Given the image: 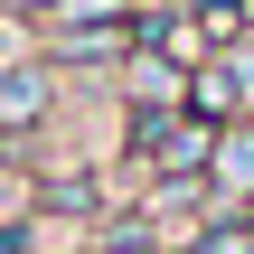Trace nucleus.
<instances>
[{"label":"nucleus","instance_id":"obj_1","mask_svg":"<svg viewBox=\"0 0 254 254\" xmlns=\"http://www.w3.org/2000/svg\"><path fill=\"white\" fill-rule=\"evenodd\" d=\"M38 113H47V66L28 57V66L0 75V132H9V123H38Z\"/></svg>","mask_w":254,"mask_h":254},{"label":"nucleus","instance_id":"obj_2","mask_svg":"<svg viewBox=\"0 0 254 254\" xmlns=\"http://www.w3.org/2000/svg\"><path fill=\"white\" fill-rule=\"evenodd\" d=\"M207 179H217V198H254V132H217Z\"/></svg>","mask_w":254,"mask_h":254},{"label":"nucleus","instance_id":"obj_3","mask_svg":"<svg viewBox=\"0 0 254 254\" xmlns=\"http://www.w3.org/2000/svg\"><path fill=\"white\" fill-rule=\"evenodd\" d=\"M123 38H132L123 19H104V28H47L57 57H113V66H123Z\"/></svg>","mask_w":254,"mask_h":254},{"label":"nucleus","instance_id":"obj_4","mask_svg":"<svg viewBox=\"0 0 254 254\" xmlns=\"http://www.w3.org/2000/svg\"><path fill=\"white\" fill-rule=\"evenodd\" d=\"M189 104H198L207 123H217V113H236V75H226V57H217V66H189Z\"/></svg>","mask_w":254,"mask_h":254},{"label":"nucleus","instance_id":"obj_5","mask_svg":"<svg viewBox=\"0 0 254 254\" xmlns=\"http://www.w3.org/2000/svg\"><path fill=\"white\" fill-rule=\"evenodd\" d=\"M226 75H236V104H254V38L236 47V57H226Z\"/></svg>","mask_w":254,"mask_h":254},{"label":"nucleus","instance_id":"obj_6","mask_svg":"<svg viewBox=\"0 0 254 254\" xmlns=\"http://www.w3.org/2000/svg\"><path fill=\"white\" fill-rule=\"evenodd\" d=\"M9 66H28V57H19V19L0 9V75H9Z\"/></svg>","mask_w":254,"mask_h":254},{"label":"nucleus","instance_id":"obj_7","mask_svg":"<svg viewBox=\"0 0 254 254\" xmlns=\"http://www.w3.org/2000/svg\"><path fill=\"white\" fill-rule=\"evenodd\" d=\"M189 254H254V236H198Z\"/></svg>","mask_w":254,"mask_h":254},{"label":"nucleus","instance_id":"obj_8","mask_svg":"<svg viewBox=\"0 0 254 254\" xmlns=\"http://www.w3.org/2000/svg\"><path fill=\"white\" fill-rule=\"evenodd\" d=\"M104 254H151V245H141V236H123V245H104Z\"/></svg>","mask_w":254,"mask_h":254},{"label":"nucleus","instance_id":"obj_9","mask_svg":"<svg viewBox=\"0 0 254 254\" xmlns=\"http://www.w3.org/2000/svg\"><path fill=\"white\" fill-rule=\"evenodd\" d=\"M207 9H226V0H207Z\"/></svg>","mask_w":254,"mask_h":254}]
</instances>
